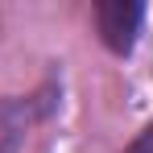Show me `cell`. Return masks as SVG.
Masks as SVG:
<instances>
[{
    "instance_id": "cell-1",
    "label": "cell",
    "mask_w": 153,
    "mask_h": 153,
    "mask_svg": "<svg viewBox=\"0 0 153 153\" xmlns=\"http://www.w3.org/2000/svg\"><path fill=\"white\" fill-rule=\"evenodd\" d=\"M141 17H145V8H141L137 0H103L100 8H95L100 37H103V42H108L116 54L132 50V42H137V29H141Z\"/></svg>"
},
{
    "instance_id": "cell-2",
    "label": "cell",
    "mask_w": 153,
    "mask_h": 153,
    "mask_svg": "<svg viewBox=\"0 0 153 153\" xmlns=\"http://www.w3.org/2000/svg\"><path fill=\"white\" fill-rule=\"evenodd\" d=\"M29 128V103L21 100H4L0 103V153H13L21 141H25Z\"/></svg>"
},
{
    "instance_id": "cell-3",
    "label": "cell",
    "mask_w": 153,
    "mask_h": 153,
    "mask_svg": "<svg viewBox=\"0 0 153 153\" xmlns=\"http://www.w3.org/2000/svg\"><path fill=\"white\" fill-rule=\"evenodd\" d=\"M128 153H153V128H145V132L132 141V149H128Z\"/></svg>"
}]
</instances>
